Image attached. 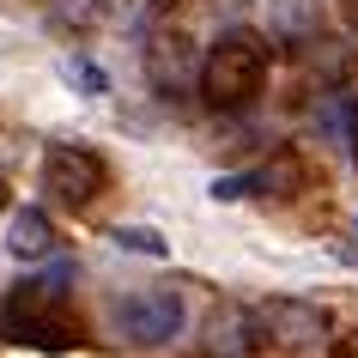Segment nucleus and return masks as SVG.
Listing matches in <instances>:
<instances>
[{
	"label": "nucleus",
	"instance_id": "f257e3e1",
	"mask_svg": "<svg viewBox=\"0 0 358 358\" xmlns=\"http://www.w3.org/2000/svg\"><path fill=\"white\" fill-rule=\"evenodd\" d=\"M67 285H73V267H55V280H19L6 285L0 298V334L19 340V346H37V352H73L79 346V316L67 303Z\"/></svg>",
	"mask_w": 358,
	"mask_h": 358
},
{
	"label": "nucleus",
	"instance_id": "f03ea898",
	"mask_svg": "<svg viewBox=\"0 0 358 358\" xmlns=\"http://www.w3.org/2000/svg\"><path fill=\"white\" fill-rule=\"evenodd\" d=\"M267 85V43L255 31H219L201 61V97L213 110H243Z\"/></svg>",
	"mask_w": 358,
	"mask_h": 358
},
{
	"label": "nucleus",
	"instance_id": "7ed1b4c3",
	"mask_svg": "<svg viewBox=\"0 0 358 358\" xmlns=\"http://www.w3.org/2000/svg\"><path fill=\"white\" fill-rule=\"evenodd\" d=\"M189 322V303L176 285H152V292H128L115 298V334L134 340V346H164V340L182 334Z\"/></svg>",
	"mask_w": 358,
	"mask_h": 358
},
{
	"label": "nucleus",
	"instance_id": "20e7f679",
	"mask_svg": "<svg viewBox=\"0 0 358 358\" xmlns=\"http://www.w3.org/2000/svg\"><path fill=\"white\" fill-rule=\"evenodd\" d=\"M103 189V158L85 146H49L43 152V194H55L61 207H92Z\"/></svg>",
	"mask_w": 358,
	"mask_h": 358
},
{
	"label": "nucleus",
	"instance_id": "39448f33",
	"mask_svg": "<svg viewBox=\"0 0 358 358\" xmlns=\"http://www.w3.org/2000/svg\"><path fill=\"white\" fill-rule=\"evenodd\" d=\"M298 158L292 152H280L273 164H262V170H249V176H225V182H213V194L219 201H243V194H292L298 189Z\"/></svg>",
	"mask_w": 358,
	"mask_h": 358
},
{
	"label": "nucleus",
	"instance_id": "423d86ee",
	"mask_svg": "<svg viewBox=\"0 0 358 358\" xmlns=\"http://www.w3.org/2000/svg\"><path fill=\"white\" fill-rule=\"evenodd\" d=\"M6 249H13V255H24V262H37V255H49V249H55V231H49V213H43V207H24L19 219H13V237H6Z\"/></svg>",
	"mask_w": 358,
	"mask_h": 358
},
{
	"label": "nucleus",
	"instance_id": "0eeeda50",
	"mask_svg": "<svg viewBox=\"0 0 358 358\" xmlns=\"http://www.w3.org/2000/svg\"><path fill=\"white\" fill-rule=\"evenodd\" d=\"M67 79H73L85 97H103V92H110V73H103L97 61H67Z\"/></svg>",
	"mask_w": 358,
	"mask_h": 358
},
{
	"label": "nucleus",
	"instance_id": "6e6552de",
	"mask_svg": "<svg viewBox=\"0 0 358 358\" xmlns=\"http://www.w3.org/2000/svg\"><path fill=\"white\" fill-rule=\"evenodd\" d=\"M115 243H122V249H134V255H164V237H158V231H140V225H122V231H115Z\"/></svg>",
	"mask_w": 358,
	"mask_h": 358
},
{
	"label": "nucleus",
	"instance_id": "1a4fd4ad",
	"mask_svg": "<svg viewBox=\"0 0 358 358\" xmlns=\"http://www.w3.org/2000/svg\"><path fill=\"white\" fill-rule=\"evenodd\" d=\"M346 13H352V24H358V0H346Z\"/></svg>",
	"mask_w": 358,
	"mask_h": 358
},
{
	"label": "nucleus",
	"instance_id": "9d476101",
	"mask_svg": "<svg viewBox=\"0 0 358 358\" xmlns=\"http://www.w3.org/2000/svg\"><path fill=\"white\" fill-rule=\"evenodd\" d=\"M0 207H6V176H0Z\"/></svg>",
	"mask_w": 358,
	"mask_h": 358
}]
</instances>
